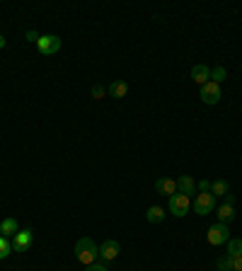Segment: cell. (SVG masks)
Returning a JSON list of instances; mask_svg holds the SVG:
<instances>
[{
    "label": "cell",
    "mask_w": 242,
    "mask_h": 271,
    "mask_svg": "<svg viewBox=\"0 0 242 271\" xmlns=\"http://www.w3.org/2000/svg\"><path fill=\"white\" fill-rule=\"evenodd\" d=\"M75 259L85 266H90L100 259V247L94 242L92 237H80L78 242H75Z\"/></svg>",
    "instance_id": "1"
},
{
    "label": "cell",
    "mask_w": 242,
    "mask_h": 271,
    "mask_svg": "<svg viewBox=\"0 0 242 271\" xmlns=\"http://www.w3.org/2000/svg\"><path fill=\"white\" fill-rule=\"evenodd\" d=\"M194 211L199 215H208L215 211V206H218V201H215V196L211 194V191H201V194H196L194 196Z\"/></svg>",
    "instance_id": "2"
},
{
    "label": "cell",
    "mask_w": 242,
    "mask_h": 271,
    "mask_svg": "<svg viewBox=\"0 0 242 271\" xmlns=\"http://www.w3.org/2000/svg\"><path fill=\"white\" fill-rule=\"evenodd\" d=\"M167 208L172 215H177V218H184L186 213H189V208H191V199L184 196V194H172L167 201Z\"/></svg>",
    "instance_id": "3"
},
{
    "label": "cell",
    "mask_w": 242,
    "mask_h": 271,
    "mask_svg": "<svg viewBox=\"0 0 242 271\" xmlns=\"http://www.w3.org/2000/svg\"><path fill=\"white\" fill-rule=\"evenodd\" d=\"M37 48L39 54H44V56H54V54L61 51V39L56 34H44V37H39Z\"/></svg>",
    "instance_id": "4"
},
{
    "label": "cell",
    "mask_w": 242,
    "mask_h": 271,
    "mask_svg": "<svg viewBox=\"0 0 242 271\" xmlns=\"http://www.w3.org/2000/svg\"><path fill=\"white\" fill-rule=\"evenodd\" d=\"M230 240V228L225 223H213L211 228H208V242L213 244V247H218V244H225Z\"/></svg>",
    "instance_id": "5"
},
{
    "label": "cell",
    "mask_w": 242,
    "mask_h": 271,
    "mask_svg": "<svg viewBox=\"0 0 242 271\" xmlns=\"http://www.w3.org/2000/svg\"><path fill=\"white\" fill-rule=\"evenodd\" d=\"M32 242H34V233L29 228H25V230L12 235V252H27Z\"/></svg>",
    "instance_id": "6"
},
{
    "label": "cell",
    "mask_w": 242,
    "mask_h": 271,
    "mask_svg": "<svg viewBox=\"0 0 242 271\" xmlns=\"http://www.w3.org/2000/svg\"><path fill=\"white\" fill-rule=\"evenodd\" d=\"M201 100H204V104H218L221 102V85L213 83V80H208V83L201 87Z\"/></svg>",
    "instance_id": "7"
},
{
    "label": "cell",
    "mask_w": 242,
    "mask_h": 271,
    "mask_svg": "<svg viewBox=\"0 0 242 271\" xmlns=\"http://www.w3.org/2000/svg\"><path fill=\"white\" fill-rule=\"evenodd\" d=\"M119 252H121V247L116 240H104L102 247H100V259L102 262H114L119 257Z\"/></svg>",
    "instance_id": "8"
},
{
    "label": "cell",
    "mask_w": 242,
    "mask_h": 271,
    "mask_svg": "<svg viewBox=\"0 0 242 271\" xmlns=\"http://www.w3.org/2000/svg\"><path fill=\"white\" fill-rule=\"evenodd\" d=\"M177 191L179 194H184V196H196L199 194V189H196V182H194V177L191 175H179V179H177Z\"/></svg>",
    "instance_id": "9"
},
{
    "label": "cell",
    "mask_w": 242,
    "mask_h": 271,
    "mask_svg": "<svg viewBox=\"0 0 242 271\" xmlns=\"http://www.w3.org/2000/svg\"><path fill=\"white\" fill-rule=\"evenodd\" d=\"M155 191H158V194H165V196L177 194V179H172V177L158 179V182H155Z\"/></svg>",
    "instance_id": "10"
},
{
    "label": "cell",
    "mask_w": 242,
    "mask_h": 271,
    "mask_svg": "<svg viewBox=\"0 0 242 271\" xmlns=\"http://www.w3.org/2000/svg\"><path fill=\"white\" fill-rule=\"evenodd\" d=\"M191 80H194L196 85H201V87H204V85L211 80V68L204 66V63L194 66V68H191Z\"/></svg>",
    "instance_id": "11"
},
{
    "label": "cell",
    "mask_w": 242,
    "mask_h": 271,
    "mask_svg": "<svg viewBox=\"0 0 242 271\" xmlns=\"http://www.w3.org/2000/svg\"><path fill=\"white\" fill-rule=\"evenodd\" d=\"M109 97H114V100H121V97H126L129 94V83H124V80H114L112 85H109Z\"/></svg>",
    "instance_id": "12"
},
{
    "label": "cell",
    "mask_w": 242,
    "mask_h": 271,
    "mask_svg": "<svg viewBox=\"0 0 242 271\" xmlns=\"http://www.w3.org/2000/svg\"><path fill=\"white\" fill-rule=\"evenodd\" d=\"M15 233H19V223L15 218H5V220L0 223V235H3V237H12Z\"/></svg>",
    "instance_id": "13"
},
{
    "label": "cell",
    "mask_w": 242,
    "mask_h": 271,
    "mask_svg": "<svg viewBox=\"0 0 242 271\" xmlns=\"http://www.w3.org/2000/svg\"><path fill=\"white\" fill-rule=\"evenodd\" d=\"M235 206H228V204H223V206H218V223H230V220H235Z\"/></svg>",
    "instance_id": "14"
},
{
    "label": "cell",
    "mask_w": 242,
    "mask_h": 271,
    "mask_svg": "<svg viewBox=\"0 0 242 271\" xmlns=\"http://www.w3.org/2000/svg\"><path fill=\"white\" fill-rule=\"evenodd\" d=\"M146 218H148V223H162L165 220V211L160 208V206H150L148 211H146Z\"/></svg>",
    "instance_id": "15"
},
{
    "label": "cell",
    "mask_w": 242,
    "mask_h": 271,
    "mask_svg": "<svg viewBox=\"0 0 242 271\" xmlns=\"http://www.w3.org/2000/svg\"><path fill=\"white\" fill-rule=\"evenodd\" d=\"M225 244H228V252H225V254H230L233 259H235V257H242V240H240V237H230Z\"/></svg>",
    "instance_id": "16"
},
{
    "label": "cell",
    "mask_w": 242,
    "mask_h": 271,
    "mask_svg": "<svg viewBox=\"0 0 242 271\" xmlns=\"http://www.w3.org/2000/svg\"><path fill=\"white\" fill-rule=\"evenodd\" d=\"M228 191H230V187H228L225 179H215V182H211V194H213V196H225Z\"/></svg>",
    "instance_id": "17"
},
{
    "label": "cell",
    "mask_w": 242,
    "mask_h": 271,
    "mask_svg": "<svg viewBox=\"0 0 242 271\" xmlns=\"http://www.w3.org/2000/svg\"><path fill=\"white\" fill-rule=\"evenodd\" d=\"M233 257L230 254H223V257H218V262H215V269L218 271H233Z\"/></svg>",
    "instance_id": "18"
},
{
    "label": "cell",
    "mask_w": 242,
    "mask_h": 271,
    "mask_svg": "<svg viewBox=\"0 0 242 271\" xmlns=\"http://www.w3.org/2000/svg\"><path fill=\"white\" fill-rule=\"evenodd\" d=\"M225 78H228V70H225V66H215L213 70H211V80H213V83H223Z\"/></svg>",
    "instance_id": "19"
},
{
    "label": "cell",
    "mask_w": 242,
    "mask_h": 271,
    "mask_svg": "<svg viewBox=\"0 0 242 271\" xmlns=\"http://www.w3.org/2000/svg\"><path fill=\"white\" fill-rule=\"evenodd\" d=\"M10 252H12V242H10L8 237H3V235H0V259L10 257Z\"/></svg>",
    "instance_id": "20"
},
{
    "label": "cell",
    "mask_w": 242,
    "mask_h": 271,
    "mask_svg": "<svg viewBox=\"0 0 242 271\" xmlns=\"http://www.w3.org/2000/svg\"><path fill=\"white\" fill-rule=\"evenodd\" d=\"M104 94H107V90L102 85H92V100H102Z\"/></svg>",
    "instance_id": "21"
},
{
    "label": "cell",
    "mask_w": 242,
    "mask_h": 271,
    "mask_svg": "<svg viewBox=\"0 0 242 271\" xmlns=\"http://www.w3.org/2000/svg\"><path fill=\"white\" fill-rule=\"evenodd\" d=\"M196 189H199V191H211V182H208V179H201V182L196 184Z\"/></svg>",
    "instance_id": "22"
},
{
    "label": "cell",
    "mask_w": 242,
    "mask_h": 271,
    "mask_svg": "<svg viewBox=\"0 0 242 271\" xmlns=\"http://www.w3.org/2000/svg\"><path fill=\"white\" fill-rule=\"evenodd\" d=\"M85 271H107V266H102V264H97V262H94V264H90V266H87Z\"/></svg>",
    "instance_id": "23"
},
{
    "label": "cell",
    "mask_w": 242,
    "mask_h": 271,
    "mask_svg": "<svg viewBox=\"0 0 242 271\" xmlns=\"http://www.w3.org/2000/svg\"><path fill=\"white\" fill-rule=\"evenodd\" d=\"M25 37H27V41H39V34L34 32V29H29L27 34H25Z\"/></svg>",
    "instance_id": "24"
},
{
    "label": "cell",
    "mask_w": 242,
    "mask_h": 271,
    "mask_svg": "<svg viewBox=\"0 0 242 271\" xmlns=\"http://www.w3.org/2000/svg\"><path fill=\"white\" fill-rule=\"evenodd\" d=\"M233 271H242V257H235V262H233Z\"/></svg>",
    "instance_id": "25"
},
{
    "label": "cell",
    "mask_w": 242,
    "mask_h": 271,
    "mask_svg": "<svg viewBox=\"0 0 242 271\" xmlns=\"http://www.w3.org/2000/svg\"><path fill=\"white\" fill-rule=\"evenodd\" d=\"M225 204H228V206H235V194H225Z\"/></svg>",
    "instance_id": "26"
},
{
    "label": "cell",
    "mask_w": 242,
    "mask_h": 271,
    "mask_svg": "<svg viewBox=\"0 0 242 271\" xmlns=\"http://www.w3.org/2000/svg\"><path fill=\"white\" fill-rule=\"evenodd\" d=\"M0 48H5V37L0 34Z\"/></svg>",
    "instance_id": "27"
}]
</instances>
